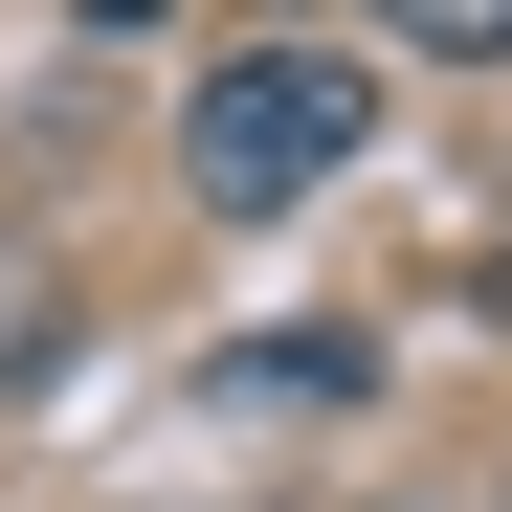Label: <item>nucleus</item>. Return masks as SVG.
<instances>
[{"mask_svg": "<svg viewBox=\"0 0 512 512\" xmlns=\"http://www.w3.org/2000/svg\"><path fill=\"white\" fill-rule=\"evenodd\" d=\"M357 134H379V90L334 45H223L201 112H179V201L201 223H290L312 179H357Z\"/></svg>", "mask_w": 512, "mask_h": 512, "instance_id": "obj_1", "label": "nucleus"}, {"mask_svg": "<svg viewBox=\"0 0 512 512\" xmlns=\"http://www.w3.org/2000/svg\"><path fill=\"white\" fill-rule=\"evenodd\" d=\"M379 357H357V334H245V357L201 379V401H245V423H290V401H357Z\"/></svg>", "mask_w": 512, "mask_h": 512, "instance_id": "obj_2", "label": "nucleus"}, {"mask_svg": "<svg viewBox=\"0 0 512 512\" xmlns=\"http://www.w3.org/2000/svg\"><path fill=\"white\" fill-rule=\"evenodd\" d=\"M379 45H423V67H512V0H379Z\"/></svg>", "mask_w": 512, "mask_h": 512, "instance_id": "obj_3", "label": "nucleus"}, {"mask_svg": "<svg viewBox=\"0 0 512 512\" xmlns=\"http://www.w3.org/2000/svg\"><path fill=\"white\" fill-rule=\"evenodd\" d=\"M468 290H490V312H512V245H490V268H468Z\"/></svg>", "mask_w": 512, "mask_h": 512, "instance_id": "obj_4", "label": "nucleus"}]
</instances>
